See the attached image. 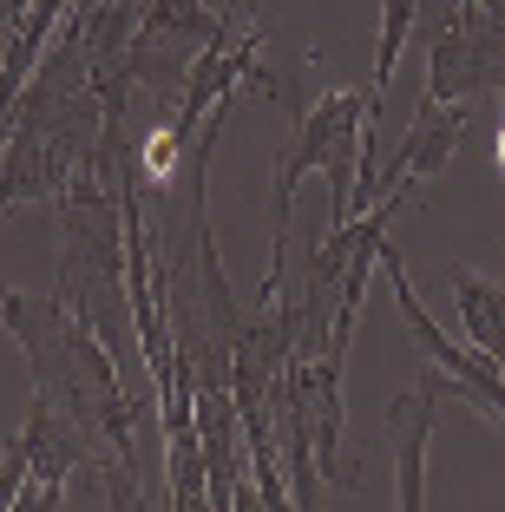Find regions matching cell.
Instances as JSON below:
<instances>
[{"mask_svg": "<svg viewBox=\"0 0 505 512\" xmlns=\"http://www.w3.org/2000/svg\"><path fill=\"white\" fill-rule=\"evenodd\" d=\"M20 14H27V0H0V33H14Z\"/></svg>", "mask_w": 505, "mask_h": 512, "instance_id": "cell-9", "label": "cell"}, {"mask_svg": "<svg viewBox=\"0 0 505 512\" xmlns=\"http://www.w3.org/2000/svg\"><path fill=\"white\" fill-rule=\"evenodd\" d=\"M473 112H479L473 99H420V106H414V125H407V138H401V151H394L381 171L368 165L355 178V211H368L387 184L440 178V171L453 165V151L466 145V132H473Z\"/></svg>", "mask_w": 505, "mask_h": 512, "instance_id": "cell-6", "label": "cell"}, {"mask_svg": "<svg viewBox=\"0 0 505 512\" xmlns=\"http://www.w3.org/2000/svg\"><path fill=\"white\" fill-rule=\"evenodd\" d=\"M0 322L33 368V394L60 407L92 447V480L112 486V506H145L138 493V394L119 381L112 342L53 289H0Z\"/></svg>", "mask_w": 505, "mask_h": 512, "instance_id": "cell-1", "label": "cell"}, {"mask_svg": "<svg viewBox=\"0 0 505 512\" xmlns=\"http://www.w3.org/2000/svg\"><path fill=\"white\" fill-rule=\"evenodd\" d=\"M125 106L132 99H99L86 53H79L73 27L60 20L40 66L27 73V86L14 99V132L0 145V217L20 211V204H53L92 158L105 119H119Z\"/></svg>", "mask_w": 505, "mask_h": 512, "instance_id": "cell-2", "label": "cell"}, {"mask_svg": "<svg viewBox=\"0 0 505 512\" xmlns=\"http://www.w3.org/2000/svg\"><path fill=\"white\" fill-rule=\"evenodd\" d=\"M374 270L394 283V302H401V316H407V335H414V348L427 355L433 368H440L446 394H466L479 414H492V421L505 427V368L492 362V355H479L473 342H453L446 329H433V316L420 309L414 283H407V270H401V256L387 250V243H381V256H374Z\"/></svg>", "mask_w": 505, "mask_h": 512, "instance_id": "cell-4", "label": "cell"}, {"mask_svg": "<svg viewBox=\"0 0 505 512\" xmlns=\"http://www.w3.org/2000/svg\"><path fill=\"white\" fill-rule=\"evenodd\" d=\"M453 302H460V329H466V342L505 368V283H492V276H473V270H453Z\"/></svg>", "mask_w": 505, "mask_h": 512, "instance_id": "cell-8", "label": "cell"}, {"mask_svg": "<svg viewBox=\"0 0 505 512\" xmlns=\"http://www.w3.org/2000/svg\"><path fill=\"white\" fill-rule=\"evenodd\" d=\"M355 125L368 132V92L342 86V92H328L315 112H302L296 132H289L283 158H276V263H269L263 296H269V289H283V243H289V224H296V191H302V178H309V171H322V158L335 151V138L355 132ZM368 145H374V132H368Z\"/></svg>", "mask_w": 505, "mask_h": 512, "instance_id": "cell-5", "label": "cell"}, {"mask_svg": "<svg viewBox=\"0 0 505 512\" xmlns=\"http://www.w3.org/2000/svg\"><path fill=\"white\" fill-rule=\"evenodd\" d=\"M479 14H492V20H505V0H473Z\"/></svg>", "mask_w": 505, "mask_h": 512, "instance_id": "cell-10", "label": "cell"}, {"mask_svg": "<svg viewBox=\"0 0 505 512\" xmlns=\"http://www.w3.org/2000/svg\"><path fill=\"white\" fill-rule=\"evenodd\" d=\"M446 401V381L440 368H433L427 381H414L407 394H394L387 401V440H394V499H401V512H420L427 506V434H433V414H440Z\"/></svg>", "mask_w": 505, "mask_h": 512, "instance_id": "cell-7", "label": "cell"}, {"mask_svg": "<svg viewBox=\"0 0 505 512\" xmlns=\"http://www.w3.org/2000/svg\"><path fill=\"white\" fill-rule=\"evenodd\" d=\"M217 27H223V14H210L204 0H145V14H138V27H132V46H125L132 86L178 106L184 73H191V60L217 40Z\"/></svg>", "mask_w": 505, "mask_h": 512, "instance_id": "cell-3", "label": "cell"}]
</instances>
